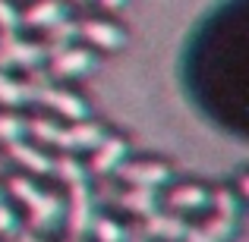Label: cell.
Here are the masks:
<instances>
[{"label": "cell", "mask_w": 249, "mask_h": 242, "mask_svg": "<svg viewBox=\"0 0 249 242\" xmlns=\"http://www.w3.org/2000/svg\"><path fill=\"white\" fill-rule=\"evenodd\" d=\"M32 101V82L13 79L6 69H0V104L3 107H22V104Z\"/></svg>", "instance_id": "2e32d148"}, {"label": "cell", "mask_w": 249, "mask_h": 242, "mask_svg": "<svg viewBox=\"0 0 249 242\" xmlns=\"http://www.w3.org/2000/svg\"><path fill=\"white\" fill-rule=\"evenodd\" d=\"M104 135H107L104 126H101V123H91V116H89V120H79V123H73V126H67V129L60 126V135H57L54 145L60 148V151H67V154L95 151L98 142H101Z\"/></svg>", "instance_id": "52a82bcc"}, {"label": "cell", "mask_w": 249, "mask_h": 242, "mask_svg": "<svg viewBox=\"0 0 249 242\" xmlns=\"http://www.w3.org/2000/svg\"><path fill=\"white\" fill-rule=\"evenodd\" d=\"M89 233H95L98 242H129V226L117 224L114 217H98V214H95Z\"/></svg>", "instance_id": "44dd1931"}, {"label": "cell", "mask_w": 249, "mask_h": 242, "mask_svg": "<svg viewBox=\"0 0 249 242\" xmlns=\"http://www.w3.org/2000/svg\"><path fill=\"white\" fill-rule=\"evenodd\" d=\"M51 173H54L63 186H79V182H89V170H85V163H79L73 154H67V151H63L60 158L51 161Z\"/></svg>", "instance_id": "e0dca14e"}, {"label": "cell", "mask_w": 249, "mask_h": 242, "mask_svg": "<svg viewBox=\"0 0 249 242\" xmlns=\"http://www.w3.org/2000/svg\"><path fill=\"white\" fill-rule=\"evenodd\" d=\"M76 38H79V22L67 16L63 22H57V25H51V29H48L44 50H48V54H54V50H60V48H70V44H76Z\"/></svg>", "instance_id": "ac0fdd59"}, {"label": "cell", "mask_w": 249, "mask_h": 242, "mask_svg": "<svg viewBox=\"0 0 249 242\" xmlns=\"http://www.w3.org/2000/svg\"><path fill=\"white\" fill-rule=\"evenodd\" d=\"M70 3H89V0H70Z\"/></svg>", "instance_id": "4316f807"}, {"label": "cell", "mask_w": 249, "mask_h": 242, "mask_svg": "<svg viewBox=\"0 0 249 242\" xmlns=\"http://www.w3.org/2000/svg\"><path fill=\"white\" fill-rule=\"evenodd\" d=\"M29 139V120L16 110H6L0 113V145H13V142H22Z\"/></svg>", "instance_id": "d6986e66"}, {"label": "cell", "mask_w": 249, "mask_h": 242, "mask_svg": "<svg viewBox=\"0 0 249 242\" xmlns=\"http://www.w3.org/2000/svg\"><path fill=\"white\" fill-rule=\"evenodd\" d=\"M91 220H95V198H91V186L79 182V186H70V233L76 239L89 236Z\"/></svg>", "instance_id": "9c48e42d"}, {"label": "cell", "mask_w": 249, "mask_h": 242, "mask_svg": "<svg viewBox=\"0 0 249 242\" xmlns=\"http://www.w3.org/2000/svg\"><path fill=\"white\" fill-rule=\"evenodd\" d=\"M48 60L54 79H79V76H89L98 66V54L91 48H79V44L54 50V54H48Z\"/></svg>", "instance_id": "277c9868"}, {"label": "cell", "mask_w": 249, "mask_h": 242, "mask_svg": "<svg viewBox=\"0 0 249 242\" xmlns=\"http://www.w3.org/2000/svg\"><path fill=\"white\" fill-rule=\"evenodd\" d=\"M212 208L218 217H227V220H237L240 217V211H243V198H240L233 189H218V192H212Z\"/></svg>", "instance_id": "ffe728a7"}, {"label": "cell", "mask_w": 249, "mask_h": 242, "mask_svg": "<svg viewBox=\"0 0 249 242\" xmlns=\"http://www.w3.org/2000/svg\"><path fill=\"white\" fill-rule=\"evenodd\" d=\"M0 201H3V189H0Z\"/></svg>", "instance_id": "83f0119b"}, {"label": "cell", "mask_w": 249, "mask_h": 242, "mask_svg": "<svg viewBox=\"0 0 249 242\" xmlns=\"http://www.w3.org/2000/svg\"><path fill=\"white\" fill-rule=\"evenodd\" d=\"M19 226H22V220H19V214L13 211L6 201H0V236L10 239V236H19Z\"/></svg>", "instance_id": "cb8c5ba5"}, {"label": "cell", "mask_w": 249, "mask_h": 242, "mask_svg": "<svg viewBox=\"0 0 249 242\" xmlns=\"http://www.w3.org/2000/svg\"><path fill=\"white\" fill-rule=\"evenodd\" d=\"M29 135L38 139L41 145H54L57 135H60V126H57L54 120H48V116H32L29 120Z\"/></svg>", "instance_id": "7402d4cb"}, {"label": "cell", "mask_w": 249, "mask_h": 242, "mask_svg": "<svg viewBox=\"0 0 249 242\" xmlns=\"http://www.w3.org/2000/svg\"><path fill=\"white\" fill-rule=\"evenodd\" d=\"M167 205L174 208V211H180V214L208 211V205H212V192H208L205 186H199V182H183V186H177L174 192L167 195Z\"/></svg>", "instance_id": "8fae6325"}, {"label": "cell", "mask_w": 249, "mask_h": 242, "mask_svg": "<svg viewBox=\"0 0 249 242\" xmlns=\"http://www.w3.org/2000/svg\"><path fill=\"white\" fill-rule=\"evenodd\" d=\"M6 192L25 205V211H29V226L35 233L57 230L60 220L67 217V205H63L60 195L48 192V189H38L29 176H10V179H6Z\"/></svg>", "instance_id": "6da1fadb"}, {"label": "cell", "mask_w": 249, "mask_h": 242, "mask_svg": "<svg viewBox=\"0 0 249 242\" xmlns=\"http://www.w3.org/2000/svg\"><path fill=\"white\" fill-rule=\"evenodd\" d=\"M126 154H129V145H126L123 135H104L98 142V148L91 151V163L85 170H89V176H110V173L120 170Z\"/></svg>", "instance_id": "ba28073f"}, {"label": "cell", "mask_w": 249, "mask_h": 242, "mask_svg": "<svg viewBox=\"0 0 249 242\" xmlns=\"http://www.w3.org/2000/svg\"><path fill=\"white\" fill-rule=\"evenodd\" d=\"M233 230H237V220H227V217H218V214H214L208 224L189 226L183 242H231Z\"/></svg>", "instance_id": "5bb4252c"}, {"label": "cell", "mask_w": 249, "mask_h": 242, "mask_svg": "<svg viewBox=\"0 0 249 242\" xmlns=\"http://www.w3.org/2000/svg\"><path fill=\"white\" fill-rule=\"evenodd\" d=\"M6 158L16 161L19 167H25L29 173H35V176H48L51 173V161H54V158H48V154H44L38 145H29L25 139L6 145Z\"/></svg>", "instance_id": "7c38bea8"}, {"label": "cell", "mask_w": 249, "mask_h": 242, "mask_svg": "<svg viewBox=\"0 0 249 242\" xmlns=\"http://www.w3.org/2000/svg\"><path fill=\"white\" fill-rule=\"evenodd\" d=\"M186 230H189V224H183L180 217L164 214V211H155L145 220V226H142V233H148L155 239H167V242H183L186 239Z\"/></svg>", "instance_id": "4fadbf2b"}, {"label": "cell", "mask_w": 249, "mask_h": 242, "mask_svg": "<svg viewBox=\"0 0 249 242\" xmlns=\"http://www.w3.org/2000/svg\"><path fill=\"white\" fill-rule=\"evenodd\" d=\"M79 38L91 50H120L126 48V32L110 19H82Z\"/></svg>", "instance_id": "8992f818"}, {"label": "cell", "mask_w": 249, "mask_h": 242, "mask_svg": "<svg viewBox=\"0 0 249 242\" xmlns=\"http://www.w3.org/2000/svg\"><path fill=\"white\" fill-rule=\"evenodd\" d=\"M67 16H70V0H35V3L22 13V25L48 32L51 25L63 22Z\"/></svg>", "instance_id": "30bf717a"}, {"label": "cell", "mask_w": 249, "mask_h": 242, "mask_svg": "<svg viewBox=\"0 0 249 242\" xmlns=\"http://www.w3.org/2000/svg\"><path fill=\"white\" fill-rule=\"evenodd\" d=\"M48 60V50L44 44H35V41H25L19 35H0V69H38L41 63Z\"/></svg>", "instance_id": "3957f363"}, {"label": "cell", "mask_w": 249, "mask_h": 242, "mask_svg": "<svg viewBox=\"0 0 249 242\" xmlns=\"http://www.w3.org/2000/svg\"><path fill=\"white\" fill-rule=\"evenodd\" d=\"M22 29V10L13 0H0V35H19Z\"/></svg>", "instance_id": "603a6c76"}, {"label": "cell", "mask_w": 249, "mask_h": 242, "mask_svg": "<svg viewBox=\"0 0 249 242\" xmlns=\"http://www.w3.org/2000/svg\"><path fill=\"white\" fill-rule=\"evenodd\" d=\"M117 205L133 211V214H139V217H152L155 211H161L158 192H152V189H136V186H129L126 195H117Z\"/></svg>", "instance_id": "9a60e30c"}, {"label": "cell", "mask_w": 249, "mask_h": 242, "mask_svg": "<svg viewBox=\"0 0 249 242\" xmlns=\"http://www.w3.org/2000/svg\"><path fill=\"white\" fill-rule=\"evenodd\" d=\"M32 101L51 107L54 113H60L63 120H70V123H79V120H89L91 116L89 101H85L82 95H76V91H70V88H60V85H35L32 82Z\"/></svg>", "instance_id": "7a4b0ae2"}, {"label": "cell", "mask_w": 249, "mask_h": 242, "mask_svg": "<svg viewBox=\"0 0 249 242\" xmlns=\"http://www.w3.org/2000/svg\"><path fill=\"white\" fill-rule=\"evenodd\" d=\"M133 242H145V236H136V239H133Z\"/></svg>", "instance_id": "484cf974"}, {"label": "cell", "mask_w": 249, "mask_h": 242, "mask_svg": "<svg viewBox=\"0 0 249 242\" xmlns=\"http://www.w3.org/2000/svg\"><path fill=\"white\" fill-rule=\"evenodd\" d=\"M104 10H120V6H126V0H101Z\"/></svg>", "instance_id": "d4e9b609"}, {"label": "cell", "mask_w": 249, "mask_h": 242, "mask_svg": "<svg viewBox=\"0 0 249 242\" xmlns=\"http://www.w3.org/2000/svg\"><path fill=\"white\" fill-rule=\"evenodd\" d=\"M117 176H120L123 182H129V186H136V189H152V192H158V189H164L167 182L174 179V170L161 161H133V163H120Z\"/></svg>", "instance_id": "5b68a950"}]
</instances>
